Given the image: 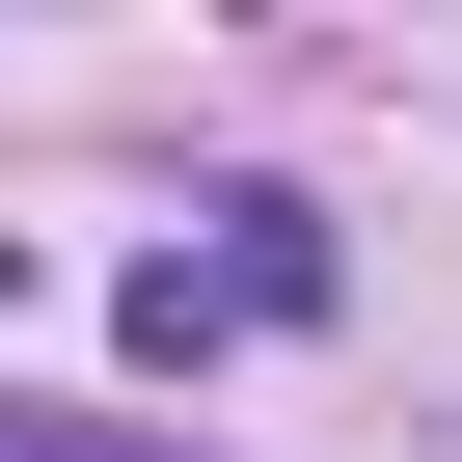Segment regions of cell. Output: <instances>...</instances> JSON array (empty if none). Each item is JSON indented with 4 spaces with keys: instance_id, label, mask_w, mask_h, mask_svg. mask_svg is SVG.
Wrapping results in <instances>:
<instances>
[{
    "instance_id": "cell-1",
    "label": "cell",
    "mask_w": 462,
    "mask_h": 462,
    "mask_svg": "<svg viewBox=\"0 0 462 462\" xmlns=\"http://www.w3.org/2000/svg\"><path fill=\"white\" fill-rule=\"evenodd\" d=\"M217 300H245V327H327V300H354V245H327L300 190H217Z\"/></svg>"
},
{
    "instance_id": "cell-2",
    "label": "cell",
    "mask_w": 462,
    "mask_h": 462,
    "mask_svg": "<svg viewBox=\"0 0 462 462\" xmlns=\"http://www.w3.org/2000/svg\"><path fill=\"white\" fill-rule=\"evenodd\" d=\"M0 462H136V435H82V408H0Z\"/></svg>"
}]
</instances>
